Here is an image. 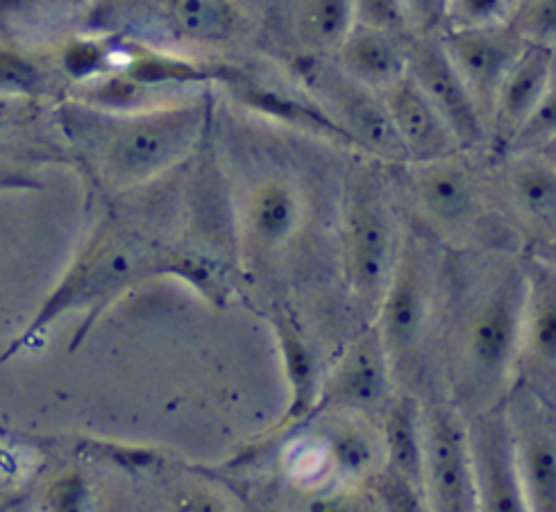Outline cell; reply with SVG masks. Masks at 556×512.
I'll return each mask as SVG.
<instances>
[{"instance_id":"6da1fadb","label":"cell","mask_w":556,"mask_h":512,"mask_svg":"<svg viewBox=\"0 0 556 512\" xmlns=\"http://www.w3.org/2000/svg\"><path fill=\"white\" fill-rule=\"evenodd\" d=\"M527 266L502 249H464L445 264L439 309L447 383L462 413H482L516 383Z\"/></svg>"},{"instance_id":"7a4b0ae2","label":"cell","mask_w":556,"mask_h":512,"mask_svg":"<svg viewBox=\"0 0 556 512\" xmlns=\"http://www.w3.org/2000/svg\"><path fill=\"white\" fill-rule=\"evenodd\" d=\"M207 98H175L135 110H105L64 98L55 123L93 182L132 193L182 164L210 125Z\"/></svg>"},{"instance_id":"3957f363","label":"cell","mask_w":556,"mask_h":512,"mask_svg":"<svg viewBox=\"0 0 556 512\" xmlns=\"http://www.w3.org/2000/svg\"><path fill=\"white\" fill-rule=\"evenodd\" d=\"M248 0H93L83 33L157 50L230 48L250 35Z\"/></svg>"},{"instance_id":"277c9868","label":"cell","mask_w":556,"mask_h":512,"mask_svg":"<svg viewBox=\"0 0 556 512\" xmlns=\"http://www.w3.org/2000/svg\"><path fill=\"white\" fill-rule=\"evenodd\" d=\"M175 252L116 220L98 229L73 261L55 293L25 329L23 341L39 334L68 311H103L105 306L148 277L175 272Z\"/></svg>"},{"instance_id":"5b68a950","label":"cell","mask_w":556,"mask_h":512,"mask_svg":"<svg viewBox=\"0 0 556 512\" xmlns=\"http://www.w3.org/2000/svg\"><path fill=\"white\" fill-rule=\"evenodd\" d=\"M268 164L250 168L235 193L239 259L248 274H268L305 236L312 207L305 179L293 166H280L282 150L268 139Z\"/></svg>"},{"instance_id":"8992f818","label":"cell","mask_w":556,"mask_h":512,"mask_svg":"<svg viewBox=\"0 0 556 512\" xmlns=\"http://www.w3.org/2000/svg\"><path fill=\"white\" fill-rule=\"evenodd\" d=\"M439 261L432 243L414 227L397 241V252L382 299L377 304V338L402 386L422 368L425 343L439 309Z\"/></svg>"},{"instance_id":"52a82bcc","label":"cell","mask_w":556,"mask_h":512,"mask_svg":"<svg viewBox=\"0 0 556 512\" xmlns=\"http://www.w3.org/2000/svg\"><path fill=\"white\" fill-rule=\"evenodd\" d=\"M397 252L395 218L379 177L355 168L345 177L341 254L348 289L364 311H377Z\"/></svg>"},{"instance_id":"ba28073f","label":"cell","mask_w":556,"mask_h":512,"mask_svg":"<svg viewBox=\"0 0 556 512\" xmlns=\"http://www.w3.org/2000/svg\"><path fill=\"white\" fill-rule=\"evenodd\" d=\"M402 166L409 195L432 229L464 239L486 220L489 179L464 157V150L443 159Z\"/></svg>"},{"instance_id":"9c48e42d","label":"cell","mask_w":556,"mask_h":512,"mask_svg":"<svg viewBox=\"0 0 556 512\" xmlns=\"http://www.w3.org/2000/svg\"><path fill=\"white\" fill-rule=\"evenodd\" d=\"M302 73L314 95H318L323 112L341 127L350 145L362 148L389 164H407L382 93L350 80L334 62L305 57Z\"/></svg>"},{"instance_id":"30bf717a","label":"cell","mask_w":556,"mask_h":512,"mask_svg":"<svg viewBox=\"0 0 556 512\" xmlns=\"http://www.w3.org/2000/svg\"><path fill=\"white\" fill-rule=\"evenodd\" d=\"M425 505L443 512L475 510L468 426L452 401H437L420 413Z\"/></svg>"},{"instance_id":"8fae6325","label":"cell","mask_w":556,"mask_h":512,"mask_svg":"<svg viewBox=\"0 0 556 512\" xmlns=\"http://www.w3.org/2000/svg\"><path fill=\"white\" fill-rule=\"evenodd\" d=\"M514 433L516 463L525 510H556V438L552 401L525 386H514L504 399Z\"/></svg>"},{"instance_id":"7c38bea8","label":"cell","mask_w":556,"mask_h":512,"mask_svg":"<svg viewBox=\"0 0 556 512\" xmlns=\"http://www.w3.org/2000/svg\"><path fill=\"white\" fill-rule=\"evenodd\" d=\"M407 73L447 123L464 152L479 150L491 141L489 125L450 62L439 35L407 37Z\"/></svg>"},{"instance_id":"4fadbf2b","label":"cell","mask_w":556,"mask_h":512,"mask_svg":"<svg viewBox=\"0 0 556 512\" xmlns=\"http://www.w3.org/2000/svg\"><path fill=\"white\" fill-rule=\"evenodd\" d=\"M439 37L450 62L466 82L479 114L491 125L495 95L504 75L525 50V37L511 21L475 25V28H445Z\"/></svg>"},{"instance_id":"5bb4252c","label":"cell","mask_w":556,"mask_h":512,"mask_svg":"<svg viewBox=\"0 0 556 512\" xmlns=\"http://www.w3.org/2000/svg\"><path fill=\"white\" fill-rule=\"evenodd\" d=\"M470 418L468 447L477 508L491 512L525 510L507 404L500 401Z\"/></svg>"},{"instance_id":"9a60e30c","label":"cell","mask_w":556,"mask_h":512,"mask_svg":"<svg viewBox=\"0 0 556 512\" xmlns=\"http://www.w3.org/2000/svg\"><path fill=\"white\" fill-rule=\"evenodd\" d=\"M529 286L522 313L516 383L552 401L545 391L554 388L556 370V281L552 268L527 266Z\"/></svg>"},{"instance_id":"2e32d148","label":"cell","mask_w":556,"mask_h":512,"mask_svg":"<svg viewBox=\"0 0 556 512\" xmlns=\"http://www.w3.org/2000/svg\"><path fill=\"white\" fill-rule=\"evenodd\" d=\"M554 89V46L527 43L504 75L491 114V141L500 152L509 148L525 118Z\"/></svg>"},{"instance_id":"e0dca14e","label":"cell","mask_w":556,"mask_h":512,"mask_svg":"<svg viewBox=\"0 0 556 512\" xmlns=\"http://www.w3.org/2000/svg\"><path fill=\"white\" fill-rule=\"evenodd\" d=\"M393 376L375 327L352 343L325 391V406L352 413H382L391 401Z\"/></svg>"},{"instance_id":"ac0fdd59","label":"cell","mask_w":556,"mask_h":512,"mask_svg":"<svg viewBox=\"0 0 556 512\" xmlns=\"http://www.w3.org/2000/svg\"><path fill=\"white\" fill-rule=\"evenodd\" d=\"M382 98L404 155H407V164L434 162L462 152L447 123L412 80L409 73L382 91Z\"/></svg>"},{"instance_id":"d6986e66","label":"cell","mask_w":556,"mask_h":512,"mask_svg":"<svg viewBox=\"0 0 556 512\" xmlns=\"http://www.w3.org/2000/svg\"><path fill=\"white\" fill-rule=\"evenodd\" d=\"M332 60L350 80L382 93L407 75V39L355 23Z\"/></svg>"},{"instance_id":"ffe728a7","label":"cell","mask_w":556,"mask_h":512,"mask_svg":"<svg viewBox=\"0 0 556 512\" xmlns=\"http://www.w3.org/2000/svg\"><path fill=\"white\" fill-rule=\"evenodd\" d=\"M504 200L536 234L552 239L556 218V168L545 152H509Z\"/></svg>"},{"instance_id":"44dd1931","label":"cell","mask_w":556,"mask_h":512,"mask_svg":"<svg viewBox=\"0 0 556 512\" xmlns=\"http://www.w3.org/2000/svg\"><path fill=\"white\" fill-rule=\"evenodd\" d=\"M289 33L302 55L327 60L355 25L352 0H285Z\"/></svg>"},{"instance_id":"7402d4cb","label":"cell","mask_w":556,"mask_h":512,"mask_svg":"<svg viewBox=\"0 0 556 512\" xmlns=\"http://www.w3.org/2000/svg\"><path fill=\"white\" fill-rule=\"evenodd\" d=\"M384 418V472L402 481L425 501V472H422V431L420 411L412 395L391 397L382 411Z\"/></svg>"},{"instance_id":"603a6c76","label":"cell","mask_w":556,"mask_h":512,"mask_svg":"<svg viewBox=\"0 0 556 512\" xmlns=\"http://www.w3.org/2000/svg\"><path fill=\"white\" fill-rule=\"evenodd\" d=\"M93 0H0V41L39 50L64 18H85Z\"/></svg>"},{"instance_id":"cb8c5ba5","label":"cell","mask_w":556,"mask_h":512,"mask_svg":"<svg viewBox=\"0 0 556 512\" xmlns=\"http://www.w3.org/2000/svg\"><path fill=\"white\" fill-rule=\"evenodd\" d=\"M277 341H280V349L287 363V374L291 383V406L289 413L285 415V422H295L300 418L309 415L312 404L316 401V368L312 351L300 336L295 322L289 318V313H277L275 320Z\"/></svg>"},{"instance_id":"d4e9b609","label":"cell","mask_w":556,"mask_h":512,"mask_svg":"<svg viewBox=\"0 0 556 512\" xmlns=\"http://www.w3.org/2000/svg\"><path fill=\"white\" fill-rule=\"evenodd\" d=\"M516 10V0H450L445 28L507 23L514 18Z\"/></svg>"},{"instance_id":"484cf974","label":"cell","mask_w":556,"mask_h":512,"mask_svg":"<svg viewBox=\"0 0 556 512\" xmlns=\"http://www.w3.org/2000/svg\"><path fill=\"white\" fill-rule=\"evenodd\" d=\"M511 23L527 43L554 46L556 0H529L527 5L516 10Z\"/></svg>"},{"instance_id":"4316f807","label":"cell","mask_w":556,"mask_h":512,"mask_svg":"<svg viewBox=\"0 0 556 512\" xmlns=\"http://www.w3.org/2000/svg\"><path fill=\"white\" fill-rule=\"evenodd\" d=\"M352 10H355V23L359 25H368V28L384 30L402 39L409 37V25L400 0H352Z\"/></svg>"},{"instance_id":"83f0119b","label":"cell","mask_w":556,"mask_h":512,"mask_svg":"<svg viewBox=\"0 0 556 512\" xmlns=\"http://www.w3.org/2000/svg\"><path fill=\"white\" fill-rule=\"evenodd\" d=\"M412 35H439L447 23L450 0H400Z\"/></svg>"}]
</instances>
